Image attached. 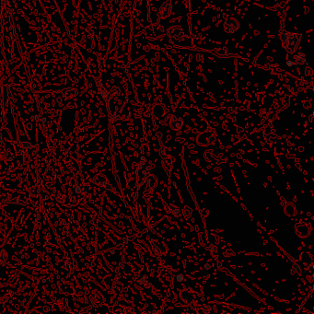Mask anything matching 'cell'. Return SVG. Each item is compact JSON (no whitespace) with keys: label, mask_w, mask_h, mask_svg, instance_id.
Masks as SVG:
<instances>
[{"label":"cell","mask_w":314,"mask_h":314,"mask_svg":"<svg viewBox=\"0 0 314 314\" xmlns=\"http://www.w3.org/2000/svg\"><path fill=\"white\" fill-rule=\"evenodd\" d=\"M2 257H3V255H1V253H0V263H3V262H4V261H2V260H1ZM1 265H1V263H0V266H1Z\"/></svg>","instance_id":"cell-1"}]
</instances>
